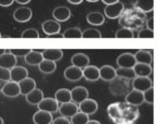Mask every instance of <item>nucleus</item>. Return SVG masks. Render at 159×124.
Segmentation results:
<instances>
[{"instance_id":"obj_44","label":"nucleus","mask_w":159,"mask_h":124,"mask_svg":"<svg viewBox=\"0 0 159 124\" xmlns=\"http://www.w3.org/2000/svg\"><path fill=\"white\" fill-rule=\"evenodd\" d=\"M103 3H105L106 6H108V4H113V3H116V2L120 1V0H102Z\"/></svg>"},{"instance_id":"obj_24","label":"nucleus","mask_w":159,"mask_h":124,"mask_svg":"<svg viewBox=\"0 0 159 124\" xmlns=\"http://www.w3.org/2000/svg\"><path fill=\"white\" fill-rule=\"evenodd\" d=\"M19 86H20L21 95L26 96L28 93H30V92L36 88V81L34 80V78L26 77L25 80L21 81V82L19 83Z\"/></svg>"},{"instance_id":"obj_2","label":"nucleus","mask_w":159,"mask_h":124,"mask_svg":"<svg viewBox=\"0 0 159 124\" xmlns=\"http://www.w3.org/2000/svg\"><path fill=\"white\" fill-rule=\"evenodd\" d=\"M125 6L122 2L118 1L116 3L113 4H108V6L105 7L104 9V15L109 19H117V17H120L122 12H124Z\"/></svg>"},{"instance_id":"obj_1","label":"nucleus","mask_w":159,"mask_h":124,"mask_svg":"<svg viewBox=\"0 0 159 124\" xmlns=\"http://www.w3.org/2000/svg\"><path fill=\"white\" fill-rule=\"evenodd\" d=\"M111 93L115 96H121V95H127L130 89V83L129 80L122 77H117L116 76L109 85Z\"/></svg>"},{"instance_id":"obj_14","label":"nucleus","mask_w":159,"mask_h":124,"mask_svg":"<svg viewBox=\"0 0 159 124\" xmlns=\"http://www.w3.org/2000/svg\"><path fill=\"white\" fill-rule=\"evenodd\" d=\"M42 58L43 60H49V61L57 62L63 58V50L60 48H49L44 49L42 51Z\"/></svg>"},{"instance_id":"obj_10","label":"nucleus","mask_w":159,"mask_h":124,"mask_svg":"<svg viewBox=\"0 0 159 124\" xmlns=\"http://www.w3.org/2000/svg\"><path fill=\"white\" fill-rule=\"evenodd\" d=\"M1 93L6 97H9V98H15V97L20 96V95H21V92H20L19 83L11 82V81L6 82L4 86L2 87Z\"/></svg>"},{"instance_id":"obj_25","label":"nucleus","mask_w":159,"mask_h":124,"mask_svg":"<svg viewBox=\"0 0 159 124\" xmlns=\"http://www.w3.org/2000/svg\"><path fill=\"white\" fill-rule=\"evenodd\" d=\"M43 98H44L43 92L39 88H35L34 91H32L30 93H28L26 95V101H27L30 105H33V106H37Z\"/></svg>"},{"instance_id":"obj_18","label":"nucleus","mask_w":159,"mask_h":124,"mask_svg":"<svg viewBox=\"0 0 159 124\" xmlns=\"http://www.w3.org/2000/svg\"><path fill=\"white\" fill-rule=\"evenodd\" d=\"M126 102L130 106H141L144 102V99H143V93L139 91H133L129 92L126 95Z\"/></svg>"},{"instance_id":"obj_15","label":"nucleus","mask_w":159,"mask_h":124,"mask_svg":"<svg viewBox=\"0 0 159 124\" xmlns=\"http://www.w3.org/2000/svg\"><path fill=\"white\" fill-rule=\"evenodd\" d=\"M78 108H79L80 112H84V113L90 116V114H93L98 111V106L94 99H86L84 101L78 105Z\"/></svg>"},{"instance_id":"obj_40","label":"nucleus","mask_w":159,"mask_h":124,"mask_svg":"<svg viewBox=\"0 0 159 124\" xmlns=\"http://www.w3.org/2000/svg\"><path fill=\"white\" fill-rule=\"evenodd\" d=\"M0 81H3V82L10 81V70L0 67Z\"/></svg>"},{"instance_id":"obj_38","label":"nucleus","mask_w":159,"mask_h":124,"mask_svg":"<svg viewBox=\"0 0 159 124\" xmlns=\"http://www.w3.org/2000/svg\"><path fill=\"white\" fill-rule=\"evenodd\" d=\"M138 37L141 38V39H145V38L152 39V38H154V31H151L148 28H143V30L139 32Z\"/></svg>"},{"instance_id":"obj_45","label":"nucleus","mask_w":159,"mask_h":124,"mask_svg":"<svg viewBox=\"0 0 159 124\" xmlns=\"http://www.w3.org/2000/svg\"><path fill=\"white\" fill-rule=\"evenodd\" d=\"M67 1L71 4H79V3H81L84 0H67Z\"/></svg>"},{"instance_id":"obj_26","label":"nucleus","mask_w":159,"mask_h":124,"mask_svg":"<svg viewBox=\"0 0 159 124\" xmlns=\"http://www.w3.org/2000/svg\"><path fill=\"white\" fill-rule=\"evenodd\" d=\"M133 71L135 76H142V77H149V75L153 72L152 65L143 64V63H136L133 67Z\"/></svg>"},{"instance_id":"obj_22","label":"nucleus","mask_w":159,"mask_h":124,"mask_svg":"<svg viewBox=\"0 0 159 124\" xmlns=\"http://www.w3.org/2000/svg\"><path fill=\"white\" fill-rule=\"evenodd\" d=\"M136 63H143V64H152L153 62V55H152L151 51L144 50V49H141L138 50L136 53L134 55Z\"/></svg>"},{"instance_id":"obj_39","label":"nucleus","mask_w":159,"mask_h":124,"mask_svg":"<svg viewBox=\"0 0 159 124\" xmlns=\"http://www.w3.org/2000/svg\"><path fill=\"white\" fill-rule=\"evenodd\" d=\"M32 50V49H26V48H16V49H11L10 52L12 53L13 56H15V57H25L26 55H27L30 51Z\"/></svg>"},{"instance_id":"obj_48","label":"nucleus","mask_w":159,"mask_h":124,"mask_svg":"<svg viewBox=\"0 0 159 124\" xmlns=\"http://www.w3.org/2000/svg\"><path fill=\"white\" fill-rule=\"evenodd\" d=\"M4 84H6V82H3V81H0V93H1L2 87L4 86Z\"/></svg>"},{"instance_id":"obj_41","label":"nucleus","mask_w":159,"mask_h":124,"mask_svg":"<svg viewBox=\"0 0 159 124\" xmlns=\"http://www.w3.org/2000/svg\"><path fill=\"white\" fill-rule=\"evenodd\" d=\"M52 124H71V123L67 118H64V117H59V118H57V119H53Z\"/></svg>"},{"instance_id":"obj_4","label":"nucleus","mask_w":159,"mask_h":124,"mask_svg":"<svg viewBox=\"0 0 159 124\" xmlns=\"http://www.w3.org/2000/svg\"><path fill=\"white\" fill-rule=\"evenodd\" d=\"M33 17V11L32 9L27 8V7H20V8L15 9L13 12V17L16 22L20 23H26L28 22Z\"/></svg>"},{"instance_id":"obj_5","label":"nucleus","mask_w":159,"mask_h":124,"mask_svg":"<svg viewBox=\"0 0 159 124\" xmlns=\"http://www.w3.org/2000/svg\"><path fill=\"white\" fill-rule=\"evenodd\" d=\"M89 96V92L86 87L84 86H77L74 87L70 91V97H71V101L75 102L76 105H79L82 101H84L86 99H88Z\"/></svg>"},{"instance_id":"obj_12","label":"nucleus","mask_w":159,"mask_h":124,"mask_svg":"<svg viewBox=\"0 0 159 124\" xmlns=\"http://www.w3.org/2000/svg\"><path fill=\"white\" fill-rule=\"evenodd\" d=\"M52 14L55 21L61 23V22L68 21L71 13H70V9L69 8H67V7H65V6H60V7H57V8L53 10Z\"/></svg>"},{"instance_id":"obj_31","label":"nucleus","mask_w":159,"mask_h":124,"mask_svg":"<svg viewBox=\"0 0 159 124\" xmlns=\"http://www.w3.org/2000/svg\"><path fill=\"white\" fill-rule=\"evenodd\" d=\"M62 36L66 39H79L82 38V32L79 27H70L65 31Z\"/></svg>"},{"instance_id":"obj_9","label":"nucleus","mask_w":159,"mask_h":124,"mask_svg":"<svg viewBox=\"0 0 159 124\" xmlns=\"http://www.w3.org/2000/svg\"><path fill=\"white\" fill-rule=\"evenodd\" d=\"M28 77V71L24 67H20V65H15L14 67L10 70V81L11 82L20 83L21 81L25 80Z\"/></svg>"},{"instance_id":"obj_37","label":"nucleus","mask_w":159,"mask_h":124,"mask_svg":"<svg viewBox=\"0 0 159 124\" xmlns=\"http://www.w3.org/2000/svg\"><path fill=\"white\" fill-rule=\"evenodd\" d=\"M143 99L144 102L148 103V105H153L154 103V88L151 87L147 91L143 92Z\"/></svg>"},{"instance_id":"obj_23","label":"nucleus","mask_w":159,"mask_h":124,"mask_svg":"<svg viewBox=\"0 0 159 124\" xmlns=\"http://www.w3.org/2000/svg\"><path fill=\"white\" fill-rule=\"evenodd\" d=\"M87 21L89 24L94 26H100L102 24H104L105 22V15L102 12H98V11H93L87 14Z\"/></svg>"},{"instance_id":"obj_29","label":"nucleus","mask_w":159,"mask_h":124,"mask_svg":"<svg viewBox=\"0 0 159 124\" xmlns=\"http://www.w3.org/2000/svg\"><path fill=\"white\" fill-rule=\"evenodd\" d=\"M39 71L43 74H51L57 70V64L53 61H49V60H42L41 62L38 64Z\"/></svg>"},{"instance_id":"obj_13","label":"nucleus","mask_w":159,"mask_h":124,"mask_svg":"<svg viewBox=\"0 0 159 124\" xmlns=\"http://www.w3.org/2000/svg\"><path fill=\"white\" fill-rule=\"evenodd\" d=\"M64 77L66 78L68 82H77V81L82 78V70L77 67L70 65V67L65 69Z\"/></svg>"},{"instance_id":"obj_27","label":"nucleus","mask_w":159,"mask_h":124,"mask_svg":"<svg viewBox=\"0 0 159 124\" xmlns=\"http://www.w3.org/2000/svg\"><path fill=\"white\" fill-rule=\"evenodd\" d=\"M24 58H25V62L30 65H38L43 60L42 53L36 50H30Z\"/></svg>"},{"instance_id":"obj_28","label":"nucleus","mask_w":159,"mask_h":124,"mask_svg":"<svg viewBox=\"0 0 159 124\" xmlns=\"http://www.w3.org/2000/svg\"><path fill=\"white\" fill-rule=\"evenodd\" d=\"M55 100L60 103H65V102H69L71 101V97H70V91L67 88H60L55 92Z\"/></svg>"},{"instance_id":"obj_33","label":"nucleus","mask_w":159,"mask_h":124,"mask_svg":"<svg viewBox=\"0 0 159 124\" xmlns=\"http://www.w3.org/2000/svg\"><path fill=\"white\" fill-rule=\"evenodd\" d=\"M89 121V116L84 112L78 111L76 114L71 117L70 123L71 124H86Z\"/></svg>"},{"instance_id":"obj_32","label":"nucleus","mask_w":159,"mask_h":124,"mask_svg":"<svg viewBox=\"0 0 159 124\" xmlns=\"http://www.w3.org/2000/svg\"><path fill=\"white\" fill-rule=\"evenodd\" d=\"M116 76L117 77H122L126 80H133L135 77L133 69H127V67H118L116 69Z\"/></svg>"},{"instance_id":"obj_50","label":"nucleus","mask_w":159,"mask_h":124,"mask_svg":"<svg viewBox=\"0 0 159 124\" xmlns=\"http://www.w3.org/2000/svg\"><path fill=\"white\" fill-rule=\"evenodd\" d=\"M87 1H89V2H98V0H87Z\"/></svg>"},{"instance_id":"obj_43","label":"nucleus","mask_w":159,"mask_h":124,"mask_svg":"<svg viewBox=\"0 0 159 124\" xmlns=\"http://www.w3.org/2000/svg\"><path fill=\"white\" fill-rule=\"evenodd\" d=\"M146 26H147V28H148V30L154 31V17L148 19V21L146 22Z\"/></svg>"},{"instance_id":"obj_52","label":"nucleus","mask_w":159,"mask_h":124,"mask_svg":"<svg viewBox=\"0 0 159 124\" xmlns=\"http://www.w3.org/2000/svg\"><path fill=\"white\" fill-rule=\"evenodd\" d=\"M2 37V35H1V33H0V38H1Z\"/></svg>"},{"instance_id":"obj_8","label":"nucleus","mask_w":159,"mask_h":124,"mask_svg":"<svg viewBox=\"0 0 159 124\" xmlns=\"http://www.w3.org/2000/svg\"><path fill=\"white\" fill-rule=\"evenodd\" d=\"M59 111L62 117L68 119L77 113L79 111V108H78V105H76L75 102L69 101V102L61 103V106H59Z\"/></svg>"},{"instance_id":"obj_30","label":"nucleus","mask_w":159,"mask_h":124,"mask_svg":"<svg viewBox=\"0 0 159 124\" xmlns=\"http://www.w3.org/2000/svg\"><path fill=\"white\" fill-rule=\"evenodd\" d=\"M135 8L142 12H152L154 10V0H136Z\"/></svg>"},{"instance_id":"obj_21","label":"nucleus","mask_w":159,"mask_h":124,"mask_svg":"<svg viewBox=\"0 0 159 124\" xmlns=\"http://www.w3.org/2000/svg\"><path fill=\"white\" fill-rule=\"evenodd\" d=\"M89 62H90V59H89V57L86 53L78 52V53H75V55L71 57V64H73L74 67H77L81 70L84 69L86 67H88Z\"/></svg>"},{"instance_id":"obj_7","label":"nucleus","mask_w":159,"mask_h":124,"mask_svg":"<svg viewBox=\"0 0 159 124\" xmlns=\"http://www.w3.org/2000/svg\"><path fill=\"white\" fill-rule=\"evenodd\" d=\"M116 62L118 64V67H127V69H133V67L136 64L134 55L130 52H124L118 56Z\"/></svg>"},{"instance_id":"obj_16","label":"nucleus","mask_w":159,"mask_h":124,"mask_svg":"<svg viewBox=\"0 0 159 124\" xmlns=\"http://www.w3.org/2000/svg\"><path fill=\"white\" fill-rule=\"evenodd\" d=\"M33 121L35 124H52L53 116L52 113L42 110H38L37 112L34 113Z\"/></svg>"},{"instance_id":"obj_20","label":"nucleus","mask_w":159,"mask_h":124,"mask_svg":"<svg viewBox=\"0 0 159 124\" xmlns=\"http://www.w3.org/2000/svg\"><path fill=\"white\" fill-rule=\"evenodd\" d=\"M82 77H84L89 82H96L100 80V73H98V67L95 65H88L84 69H82Z\"/></svg>"},{"instance_id":"obj_51","label":"nucleus","mask_w":159,"mask_h":124,"mask_svg":"<svg viewBox=\"0 0 159 124\" xmlns=\"http://www.w3.org/2000/svg\"><path fill=\"white\" fill-rule=\"evenodd\" d=\"M0 124H3V119L0 117Z\"/></svg>"},{"instance_id":"obj_34","label":"nucleus","mask_w":159,"mask_h":124,"mask_svg":"<svg viewBox=\"0 0 159 124\" xmlns=\"http://www.w3.org/2000/svg\"><path fill=\"white\" fill-rule=\"evenodd\" d=\"M133 32L130 28L122 27L120 30H118L115 34V37L118 39H126V38H133Z\"/></svg>"},{"instance_id":"obj_47","label":"nucleus","mask_w":159,"mask_h":124,"mask_svg":"<svg viewBox=\"0 0 159 124\" xmlns=\"http://www.w3.org/2000/svg\"><path fill=\"white\" fill-rule=\"evenodd\" d=\"M86 124H101V123L98 122V121H96V120H89Z\"/></svg>"},{"instance_id":"obj_11","label":"nucleus","mask_w":159,"mask_h":124,"mask_svg":"<svg viewBox=\"0 0 159 124\" xmlns=\"http://www.w3.org/2000/svg\"><path fill=\"white\" fill-rule=\"evenodd\" d=\"M42 31L46 35L52 36L59 34L61 31V24L55 20H47L42 23Z\"/></svg>"},{"instance_id":"obj_42","label":"nucleus","mask_w":159,"mask_h":124,"mask_svg":"<svg viewBox=\"0 0 159 124\" xmlns=\"http://www.w3.org/2000/svg\"><path fill=\"white\" fill-rule=\"evenodd\" d=\"M14 0H0V7H10L13 4Z\"/></svg>"},{"instance_id":"obj_3","label":"nucleus","mask_w":159,"mask_h":124,"mask_svg":"<svg viewBox=\"0 0 159 124\" xmlns=\"http://www.w3.org/2000/svg\"><path fill=\"white\" fill-rule=\"evenodd\" d=\"M59 102L55 100L54 98H43L39 103L37 105L38 109L42 110V111L50 112V113H55L59 111Z\"/></svg>"},{"instance_id":"obj_49","label":"nucleus","mask_w":159,"mask_h":124,"mask_svg":"<svg viewBox=\"0 0 159 124\" xmlns=\"http://www.w3.org/2000/svg\"><path fill=\"white\" fill-rule=\"evenodd\" d=\"M6 49H1V48H0V56H1V55H3V53L4 52H6Z\"/></svg>"},{"instance_id":"obj_46","label":"nucleus","mask_w":159,"mask_h":124,"mask_svg":"<svg viewBox=\"0 0 159 124\" xmlns=\"http://www.w3.org/2000/svg\"><path fill=\"white\" fill-rule=\"evenodd\" d=\"M14 1H16L20 4H26V3H30V0H14Z\"/></svg>"},{"instance_id":"obj_6","label":"nucleus","mask_w":159,"mask_h":124,"mask_svg":"<svg viewBox=\"0 0 159 124\" xmlns=\"http://www.w3.org/2000/svg\"><path fill=\"white\" fill-rule=\"evenodd\" d=\"M132 87L133 89L139 92H145L148 88L153 87V82L149 77H142V76H135L132 80Z\"/></svg>"},{"instance_id":"obj_17","label":"nucleus","mask_w":159,"mask_h":124,"mask_svg":"<svg viewBox=\"0 0 159 124\" xmlns=\"http://www.w3.org/2000/svg\"><path fill=\"white\" fill-rule=\"evenodd\" d=\"M17 63L16 57L13 56L10 51H6L3 55L0 56V67H4V69L11 70L14 67Z\"/></svg>"},{"instance_id":"obj_36","label":"nucleus","mask_w":159,"mask_h":124,"mask_svg":"<svg viewBox=\"0 0 159 124\" xmlns=\"http://www.w3.org/2000/svg\"><path fill=\"white\" fill-rule=\"evenodd\" d=\"M21 38L24 39H37L39 38V33L36 28H27L22 33Z\"/></svg>"},{"instance_id":"obj_19","label":"nucleus","mask_w":159,"mask_h":124,"mask_svg":"<svg viewBox=\"0 0 159 124\" xmlns=\"http://www.w3.org/2000/svg\"><path fill=\"white\" fill-rule=\"evenodd\" d=\"M100 78L105 82H111L116 77V69L111 65H103L98 69Z\"/></svg>"},{"instance_id":"obj_35","label":"nucleus","mask_w":159,"mask_h":124,"mask_svg":"<svg viewBox=\"0 0 159 124\" xmlns=\"http://www.w3.org/2000/svg\"><path fill=\"white\" fill-rule=\"evenodd\" d=\"M82 38H88V39H91V38H102V35L98 30L95 28H87L82 32Z\"/></svg>"}]
</instances>
